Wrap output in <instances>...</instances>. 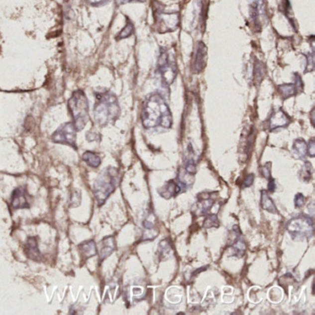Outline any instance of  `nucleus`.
Masks as SVG:
<instances>
[{"instance_id":"22","label":"nucleus","mask_w":315,"mask_h":315,"mask_svg":"<svg viewBox=\"0 0 315 315\" xmlns=\"http://www.w3.org/2000/svg\"><path fill=\"white\" fill-rule=\"evenodd\" d=\"M261 205L262 208L264 210H266L267 212H272V213H278L277 207L275 203L273 202V200L269 196L268 193L266 191H262V196H261Z\"/></svg>"},{"instance_id":"31","label":"nucleus","mask_w":315,"mask_h":315,"mask_svg":"<svg viewBox=\"0 0 315 315\" xmlns=\"http://www.w3.org/2000/svg\"><path fill=\"white\" fill-rule=\"evenodd\" d=\"M294 204H295L297 208H302L306 204V198L302 193H298L295 197V200H294Z\"/></svg>"},{"instance_id":"12","label":"nucleus","mask_w":315,"mask_h":315,"mask_svg":"<svg viewBox=\"0 0 315 315\" xmlns=\"http://www.w3.org/2000/svg\"><path fill=\"white\" fill-rule=\"evenodd\" d=\"M291 123L290 116L282 109L274 111L268 121V128L270 131H276L277 129L287 128Z\"/></svg>"},{"instance_id":"37","label":"nucleus","mask_w":315,"mask_h":315,"mask_svg":"<svg viewBox=\"0 0 315 315\" xmlns=\"http://www.w3.org/2000/svg\"><path fill=\"white\" fill-rule=\"evenodd\" d=\"M276 183H275V180H273V179H271L270 181H269V186H268V190H269V192L270 193H274L275 191H276Z\"/></svg>"},{"instance_id":"25","label":"nucleus","mask_w":315,"mask_h":315,"mask_svg":"<svg viewBox=\"0 0 315 315\" xmlns=\"http://www.w3.org/2000/svg\"><path fill=\"white\" fill-rule=\"evenodd\" d=\"M133 32H134V25L130 21V19H127L126 25L120 32L117 33L116 39V40H122V39L128 38V37L131 36L133 34Z\"/></svg>"},{"instance_id":"33","label":"nucleus","mask_w":315,"mask_h":315,"mask_svg":"<svg viewBox=\"0 0 315 315\" xmlns=\"http://www.w3.org/2000/svg\"><path fill=\"white\" fill-rule=\"evenodd\" d=\"M111 0H86V2L93 6H102L108 4Z\"/></svg>"},{"instance_id":"8","label":"nucleus","mask_w":315,"mask_h":315,"mask_svg":"<svg viewBox=\"0 0 315 315\" xmlns=\"http://www.w3.org/2000/svg\"><path fill=\"white\" fill-rule=\"evenodd\" d=\"M76 132L77 130L75 129L73 122L64 123L60 127H58V129L53 133L52 141L56 143L69 145L77 150Z\"/></svg>"},{"instance_id":"34","label":"nucleus","mask_w":315,"mask_h":315,"mask_svg":"<svg viewBox=\"0 0 315 315\" xmlns=\"http://www.w3.org/2000/svg\"><path fill=\"white\" fill-rule=\"evenodd\" d=\"M307 155L310 157H315V139H312L308 143H307Z\"/></svg>"},{"instance_id":"17","label":"nucleus","mask_w":315,"mask_h":315,"mask_svg":"<svg viewBox=\"0 0 315 315\" xmlns=\"http://www.w3.org/2000/svg\"><path fill=\"white\" fill-rule=\"evenodd\" d=\"M185 192L182 186L177 180H169L159 190V195L164 199L169 200L172 197H176L178 194Z\"/></svg>"},{"instance_id":"13","label":"nucleus","mask_w":315,"mask_h":315,"mask_svg":"<svg viewBox=\"0 0 315 315\" xmlns=\"http://www.w3.org/2000/svg\"><path fill=\"white\" fill-rule=\"evenodd\" d=\"M277 88L280 97L283 99H288L290 97H295L303 91V80L298 73H295V82L293 84H280Z\"/></svg>"},{"instance_id":"10","label":"nucleus","mask_w":315,"mask_h":315,"mask_svg":"<svg viewBox=\"0 0 315 315\" xmlns=\"http://www.w3.org/2000/svg\"><path fill=\"white\" fill-rule=\"evenodd\" d=\"M229 237L231 239V243L229 244L228 248L231 251L232 255L235 257H242L246 251V243L238 225L233 226Z\"/></svg>"},{"instance_id":"6","label":"nucleus","mask_w":315,"mask_h":315,"mask_svg":"<svg viewBox=\"0 0 315 315\" xmlns=\"http://www.w3.org/2000/svg\"><path fill=\"white\" fill-rule=\"evenodd\" d=\"M287 229L293 239L304 240L314 236L315 223L310 216L302 213L290 219L287 225Z\"/></svg>"},{"instance_id":"28","label":"nucleus","mask_w":315,"mask_h":315,"mask_svg":"<svg viewBox=\"0 0 315 315\" xmlns=\"http://www.w3.org/2000/svg\"><path fill=\"white\" fill-rule=\"evenodd\" d=\"M218 226L219 220L217 215L214 213H207L204 221V227L211 228V227H218Z\"/></svg>"},{"instance_id":"4","label":"nucleus","mask_w":315,"mask_h":315,"mask_svg":"<svg viewBox=\"0 0 315 315\" xmlns=\"http://www.w3.org/2000/svg\"><path fill=\"white\" fill-rule=\"evenodd\" d=\"M68 107L71 112L74 127L77 131L84 129L90 120L89 102L84 91H75L68 101Z\"/></svg>"},{"instance_id":"19","label":"nucleus","mask_w":315,"mask_h":315,"mask_svg":"<svg viewBox=\"0 0 315 315\" xmlns=\"http://www.w3.org/2000/svg\"><path fill=\"white\" fill-rule=\"evenodd\" d=\"M155 221H156V219H155V213L153 212H149L148 215L143 221V226H144V229L146 231L143 235V237H144L143 238L145 240L154 239L158 235V231L155 228V225H156Z\"/></svg>"},{"instance_id":"35","label":"nucleus","mask_w":315,"mask_h":315,"mask_svg":"<svg viewBox=\"0 0 315 315\" xmlns=\"http://www.w3.org/2000/svg\"><path fill=\"white\" fill-rule=\"evenodd\" d=\"M254 181V175L253 174H249L246 178H245L244 181L242 183V188H248V187H251Z\"/></svg>"},{"instance_id":"20","label":"nucleus","mask_w":315,"mask_h":315,"mask_svg":"<svg viewBox=\"0 0 315 315\" xmlns=\"http://www.w3.org/2000/svg\"><path fill=\"white\" fill-rule=\"evenodd\" d=\"M79 250L85 260L94 257L97 254V246L94 240H86L81 243L79 245Z\"/></svg>"},{"instance_id":"36","label":"nucleus","mask_w":315,"mask_h":315,"mask_svg":"<svg viewBox=\"0 0 315 315\" xmlns=\"http://www.w3.org/2000/svg\"><path fill=\"white\" fill-rule=\"evenodd\" d=\"M145 0H115V3H116V6H121V5H125L127 3H132V2H139V3H142L144 2Z\"/></svg>"},{"instance_id":"3","label":"nucleus","mask_w":315,"mask_h":315,"mask_svg":"<svg viewBox=\"0 0 315 315\" xmlns=\"http://www.w3.org/2000/svg\"><path fill=\"white\" fill-rule=\"evenodd\" d=\"M119 183V173L116 167L105 168L97 177L94 186V194L98 206H103Z\"/></svg>"},{"instance_id":"2","label":"nucleus","mask_w":315,"mask_h":315,"mask_svg":"<svg viewBox=\"0 0 315 315\" xmlns=\"http://www.w3.org/2000/svg\"><path fill=\"white\" fill-rule=\"evenodd\" d=\"M95 95L97 98L94 109L96 122L101 127L115 122L120 115V107L116 96L104 88L96 91Z\"/></svg>"},{"instance_id":"5","label":"nucleus","mask_w":315,"mask_h":315,"mask_svg":"<svg viewBox=\"0 0 315 315\" xmlns=\"http://www.w3.org/2000/svg\"><path fill=\"white\" fill-rule=\"evenodd\" d=\"M153 11L155 25L157 32L161 33L172 32L180 26V13L166 12L165 6L159 1L155 0L153 3Z\"/></svg>"},{"instance_id":"21","label":"nucleus","mask_w":315,"mask_h":315,"mask_svg":"<svg viewBox=\"0 0 315 315\" xmlns=\"http://www.w3.org/2000/svg\"><path fill=\"white\" fill-rule=\"evenodd\" d=\"M292 153L297 159H304L307 156V142L303 139H297L292 145Z\"/></svg>"},{"instance_id":"29","label":"nucleus","mask_w":315,"mask_h":315,"mask_svg":"<svg viewBox=\"0 0 315 315\" xmlns=\"http://www.w3.org/2000/svg\"><path fill=\"white\" fill-rule=\"evenodd\" d=\"M159 252L160 258L163 260H166L169 256V253L171 252V245L167 239H164L159 243Z\"/></svg>"},{"instance_id":"38","label":"nucleus","mask_w":315,"mask_h":315,"mask_svg":"<svg viewBox=\"0 0 315 315\" xmlns=\"http://www.w3.org/2000/svg\"><path fill=\"white\" fill-rule=\"evenodd\" d=\"M314 114H315V108L312 110V112H311V115H312V123H313V125L315 126V118H314Z\"/></svg>"},{"instance_id":"16","label":"nucleus","mask_w":315,"mask_h":315,"mask_svg":"<svg viewBox=\"0 0 315 315\" xmlns=\"http://www.w3.org/2000/svg\"><path fill=\"white\" fill-rule=\"evenodd\" d=\"M10 205L14 209L30 208V204L26 196L25 187H19L13 191L12 195L10 198Z\"/></svg>"},{"instance_id":"1","label":"nucleus","mask_w":315,"mask_h":315,"mask_svg":"<svg viewBox=\"0 0 315 315\" xmlns=\"http://www.w3.org/2000/svg\"><path fill=\"white\" fill-rule=\"evenodd\" d=\"M142 122L145 129L171 128L173 118L167 101L159 93L146 97L142 111Z\"/></svg>"},{"instance_id":"9","label":"nucleus","mask_w":315,"mask_h":315,"mask_svg":"<svg viewBox=\"0 0 315 315\" xmlns=\"http://www.w3.org/2000/svg\"><path fill=\"white\" fill-rule=\"evenodd\" d=\"M250 16L255 30L260 32L263 27V22H264V19L266 18L264 0H251Z\"/></svg>"},{"instance_id":"32","label":"nucleus","mask_w":315,"mask_h":315,"mask_svg":"<svg viewBox=\"0 0 315 315\" xmlns=\"http://www.w3.org/2000/svg\"><path fill=\"white\" fill-rule=\"evenodd\" d=\"M260 172L265 179H271V163H266L264 166L260 167Z\"/></svg>"},{"instance_id":"26","label":"nucleus","mask_w":315,"mask_h":315,"mask_svg":"<svg viewBox=\"0 0 315 315\" xmlns=\"http://www.w3.org/2000/svg\"><path fill=\"white\" fill-rule=\"evenodd\" d=\"M313 173H314V168L313 166L310 162H305V164L303 165V167L301 169V172H300V178L301 180L305 181V182H308L310 180H312V177H313Z\"/></svg>"},{"instance_id":"30","label":"nucleus","mask_w":315,"mask_h":315,"mask_svg":"<svg viewBox=\"0 0 315 315\" xmlns=\"http://www.w3.org/2000/svg\"><path fill=\"white\" fill-rule=\"evenodd\" d=\"M306 58H307V66H306L305 73L311 72V71H314V69H315V54H314V52L308 54L306 56Z\"/></svg>"},{"instance_id":"14","label":"nucleus","mask_w":315,"mask_h":315,"mask_svg":"<svg viewBox=\"0 0 315 315\" xmlns=\"http://www.w3.org/2000/svg\"><path fill=\"white\" fill-rule=\"evenodd\" d=\"M206 53L207 48L203 42H198L196 45L194 56H193L192 71L195 74H199L204 71L206 67Z\"/></svg>"},{"instance_id":"11","label":"nucleus","mask_w":315,"mask_h":315,"mask_svg":"<svg viewBox=\"0 0 315 315\" xmlns=\"http://www.w3.org/2000/svg\"><path fill=\"white\" fill-rule=\"evenodd\" d=\"M214 203V200L212 199V193H201L197 196V202L193 206V211L194 215L201 216L206 215L210 209L212 208V205Z\"/></svg>"},{"instance_id":"15","label":"nucleus","mask_w":315,"mask_h":315,"mask_svg":"<svg viewBox=\"0 0 315 315\" xmlns=\"http://www.w3.org/2000/svg\"><path fill=\"white\" fill-rule=\"evenodd\" d=\"M115 250H116V240L114 237L109 236V237L103 238L97 248L98 255H99V263L101 264L106 258L109 257Z\"/></svg>"},{"instance_id":"18","label":"nucleus","mask_w":315,"mask_h":315,"mask_svg":"<svg viewBox=\"0 0 315 315\" xmlns=\"http://www.w3.org/2000/svg\"><path fill=\"white\" fill-rule=\"evenodd\" d=\"M26 256L35 262H41L43 259L42 253L39 251L38 242L36 237H30L24 244Z\"/></svg>"},{"instance_id":"23","label":"nucleus","mask_w":315,"mask_h":315,"mask_svg":"<svg viewBox=\"0 0 315 315\" xmlns=\"http://www.w3.org/2000/svg\"><path fill=\"white\" fill-rule=\"evenodd\" d=\"M142 295H143V288H142L140 285L130 286L129 289H127L126 297L128 298L129 303L141 301L143 297Z\"/></svg>"},{"instance_id":"27","label":"nucleus","mask_w":315,"mask_h":315,"mask_svg":"<svg viewBox=\"0 0 315 315\" xmlns=\"http://www.w3.org/2000/svg\"><path fill=\"white\" fill-rule=\"evenodd\" d=\"M264 66L261 61H255L254 66V82L255 84H260L264 78Z\"/></svg>"},{"instance_id":"7","label":"nucleus","mask_w":315,"mask_h":315,"mask_svg":"<svg viewBox=\"0 0 315 315\" xmlns=\"http://www.w3.org/2000/svg\"><path fill=\"white\" fill-rule=\"evenodd\" d=\"M158 71L163 83L170 85L177 77V64L175 55L170 54L166 48H161L158 58Z\"/></svg>"},{"instance_id":"24","label":"nucleus","mask_w":315,"mask_h":315,"mask_svg":"<svg viewBox=\"0 0 315 315\" xmlns=\"http://www.w3.org/2000/svg\"><path fill=\"white\" fill-rule=\"evenodd\" d=\"M82 158L89 167H94V168H97L99 167L101 165V162H102L101 157L97 155V153L91 152V151L85 152Z\"/></svg>"}]
</instances>
